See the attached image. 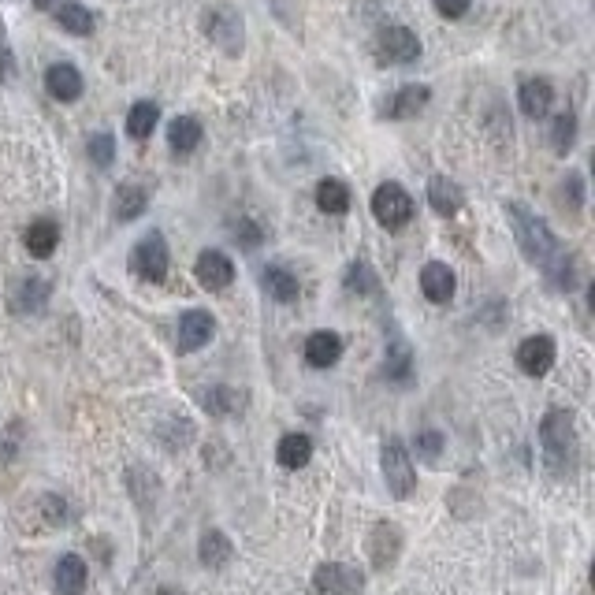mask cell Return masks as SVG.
I'll list each match as a JSON object with an SVG mask.
<instances>
[{
  "label": "cell",
  "mask_w": 595,
  "mask_h": 595,
  "mask_svg": "<svg viewBox=\"0 0 595 595\" xmlns=\"http://www.w3.org/2000/svg\"><path fill=\"white\" fill-rule=\"evenodd\" d=\"M540 447L547 473L555 480H569L577 473V421L569 410H551L540 421Z\"/></svg>",
  "instance_id": "obj_1"
},
{
  "label": "cell",
  "mask_w": 595,
  "mask_h": 595,
  "mask_svg": "<svg viewBox=\"0 0 595 595\" xmlns=\"http://www.w3.org/2000/svg\"><path fill=\"white\" fill-rule=\"evenodd\" d=\"M517 105H521V112L532 119H543L547 112H551V105H555V86L547 79H525L521 82V90H517Z\"/></svg>",
  "instance_id": "obj_16"
},
{
  "label": "cell",
  "mask_w": 595,
  "mask_h": 595,
  "mask_svg": "<svg viewBox=\"0 0 595 595\" xmlns=\"http://www.w3.org/2000/svg\"><path fill=\"white\" fill-rule=\"evenodd\" d=\"M216 335V320L205 309H190L179 317V328H175V343H179V354H194L201 346L209 343Z\"/></svg>",
  "instance_id": "obj_10"
},
{
  "label": "cell",
  "mask_w": 595,
  "mask_h": 595,
  "mask_svg": "<svg viewBox=\"0 0 595 595\" xmlns=\"http://www.w3.org/2000/svg\"><path fill=\"white\" fill-rule=\"evenodd\" d=\"M168 265H172V253H168V242L160 231H149L134 242L131 250V268L138 279H146V283H164L168 276Z\"/></svg>",
  "instance_id": "obj_4"
},
{
  "label": "cell",
  "mask_w": 595,
  "mask_h": 595,
  "mask_svg": "<svg viewBox=\"0 0 595 595\" xmlns=\"http://www.w3.org/2000/svg\"><path fill=\"white\" fill-rule=\"evenodd\" d=\"M506 216H510V224H514V238L517 246H521V253H525V261L536 268H551L566 253V246L555 238V231L543 224L536 212H529L525 205H517V201H510L506 205Z\"/></svg>",
  "instance_id": "obj_2"
},
{
  "label": "cell",
  "mask_w": 595,
  "mask_h": 595,
  "mask_svg": "<svg viewBox=\"0 0 595 595\" xmlns=\"http://www.w3.org/2000/svg\"><path fill=\"white\" fill-rule=\"evenodd\" d=\"M246 391H238V387H209V391H201V406L209 410V417H235V413L246 410Z\"/></svg>",
  "instance_id": "obj_20"
},
{
  "label": "cell",
  "mask_w": 595,
  "mask_h": 595,
  "mask_svg": "<svg viewBox=\"0 0 595 595\" xmlns=\"http://www.w3.org/2000/svg\"><path fill=\"white\" fill-rule=\"evenodd\" d=\"M261 287H265L268 298H276V302H283V305L298 302V294H302L298 276L283 265H265V272H261Z\"/></svg>",
  "instance_id": "obj_19"
},
{
  "label": "cell",
  "mask_w": 595,
  "mask_h": 595,
  "mask_svg": "<svg viewBox=\"0 0 595 595\" xmlns=\"http://www.w3.org/2000/svg\"><path fill=\"white\" fill-rule=\"evenodd\" d=\"M313 588L320 595H357L365 588V573L357 566H346V562H324L313 573Z\"/></svg>",
  "instance_id": "obj_8"
},
{
  "label": "cell",
  "mask_w": 595,
  "mask_h": 595,
  "mask_svg": "<svg viewBox=\"0 0 595 595\" xmlns=\"http://www.w3.org/2000/svg\"><path fill=\"white\" fill-rule=\"evenodd\" d=\"M339 357H343V335H335V331H313L305 339V361L313 369H331Z\"/></svg>",
  "instance_id": "obj_17"
},
{
  "label": "cell",
  "mask_w": 595,
  "mask_h": 595,
  "mask_svg": "<svg viewBox=\"0 0 595 595\" xmlns=\"http://www.w3.org/2000/svg\"><path fill=\"white\" fill-rule=\"evenodd\" d=\"M45 298H49V283H45V279H30V283H23L19 309H23V313H38L41 305H45Z\"/></svg>",
  "instance_id": "obj_35"
},
{
  "label": "cell",
  "mask_w": 595,
  "mask_h": 595,
  "mask_svg": "<svg viewBox=\"0 0 595 595\" xmlns=\"http://www.w3.org/2000/svg\"><path fill=\"white\" fill-rule=\"evenodd\" d=\"M45 90H49V97H53V101H60V105H71V101H79V97H82L86 82H82L79 67H75V64H53L49 71H45Z\"/></svg>",
  "instance_id": "obj_13"
},
{
  "label": "cell",
  "mask_w": 595,
  "mask_h": 595,
  "mask_svg": "<svg viewBox=\"0 0 595 595\" xmlns=\"http://www.w3.org/2000/svg\"><path fill=\"white\" fill-rule=\"evenodd\" d=\"M428 205L439 212V216H454V212L465 205V190L454 179L447 175H436L432 183H428Z\"/></svg>",
  "instance_id": "obj_21"
},
{
  "label": "cell",
  "mask_w": 595,
  "mask_h": 595,
  "mask_svg": "<svg viewBox=\"0 0 595 595\" xmlns=\"http://www.w3.org/2000/svg\"><path fill=\"white\" fill-rule=\"evenodd\" d=\"M86 153H90V160L97 164V168H112V160H116V138H112L108 131L93 134Z\"/></svg>",
  "instance_id": "obj_34"
},
{
  "label": "cell",
  "mask_w": 595,
  "mask_h": 595,
  "mask_svg": "<svg viewBox=\"0 0 595 595\" xmlns=\"http://www.w3.org/2000/svg\"><path fill=\"white\" fill-rule=\"evenodd\" d=\"M584 205V183L581 175H569V209L577 212Z\"/></svg>",
  "instance_id": "obj_41"
},
{
  "label": "cell",
  "mask_w": 595,
  "mask_h": 595,
  "mask_svg": "<svg viewBox=\"0 0 595 595\" xmlns=\"http://www.w3.org/2000/svg\"><path fill=\"white\" fill-rule=\"evenodd\" d=\"M56 0H34V8H53Z\"/></svg>",
  "instance_id": "obj_42"
},
{
  "label": "cell",
  "mask_w": 595,
  "mask_h": 595,
  "mask_svg": "<svg viewBox=\"0 0 595 595\" xmlns=\"http://www.w3.org/2000/svg\"><path fill=\"white\" fill-rule=\"evenodd\" d=\"M454 287H458V279H454V272H450L443 261H428V265L421 268V291L428 302L447 305L450 298H454Z\"/></svg>",
  "instance_id": "obj_15"
},
{
  "label": "cell",
  "mask_w": 595,
  "mask_h": 595,
  "mask_svg": "<svg viewBox=\"0 0 595 595\" xmlns=\"http://www.w3.org/2000/svg\"><path fill=\"white\" fill-rule=\"evenodd\" d=\"M194 276L205 291H227L231 283H235V265H231V257L220 250H205L198 257V265H194Z\"/></svg>",
  "instance_id": "obj_12"
},
{
  "label": "cell",
  "mask_w": 595,
  "mask_h": 595,
  "mask_svg": "<svg viewBox=\"0 0 595 595\" xmlns=\"http://www.w3.org/2000/svg\"><path fill=\"white\" fill-rule=\"evenodd\" d=\"M317 205L320 212H328V216H343V212L350 209V190H346V183H339V179H320Z\"/></svg>",
  "instance_id": "obj_28"
},
{
  "label": "cell",
  "mask_w": 595,
  "mask_h": 595,
  "mask_svg": "<svg viewBox=\"0 0 595 595\" xmlns=\"http://www.w3.org/2000/svg\"><path fill=\"white\" fill-rule=\"evenodd\" d=\"M198 558H201V566H209V569H224L231 558H235V543L227 540L224 532L220 529H209L205 536L198 540Z\"/></svg>",
  "instance_id": "obj_22"
},
{
  "label": "cell",
  "mask_w": 595,
  "mask_h": 595,
  "mask_svg": "<svg viewBox=\"0 0 595 595\" xmlns=\"http://www.w3.org/2000/svg\"><path fill=\"white\" fill-rule=\"evenodd\" d=\"M23 447V421H8V428L0 432V462H15Z\"/></svg>",
  "instance_id": "obj_36"
},
{
  "label": "cell",
  "mask_w": 595,
  "mask_h": 595,
  "mask_svg": "<svg viewBox=\"0 0 595 595\" xmlns=\"http://www.w3.org/2000/svg\"><path fill=\"white\" fill-rule=\"evenodd\" d=\"M41 514H45V521H49V525H67V521H71V510H67V499H60V495H45V499H41Z\"/></svg>",
  "instance_id": "obj_37"
},
{
  "label": "cell",
  "mask_w": 595,
  "mask_h": 595,
  "mask_svg": "<svg viewBox=\"0 0 595 595\" xmlns=\"http://www.w3.org/2000/svg\"><path fill=\"white\" fill-rule=\"evenodd\" d=\"M384 376H387V380H395V384H406V380L413 376V354H410V346L402 343V339H395V343L387 346Z\"/></svg>",
  "instance_id": "obj_29"
},
{
  "label": "cell",
  "mask_w": 595,
  "mask_h": 595,
  "mask_svg": "<svg viewBox=\"0 0 595 595\" xmlns=\"http://www.w3.org/2000/svg\"><path fill=\"white\" fill-rule=\"evenodd\" d=\"M146 205H149V194L142 190V186H138V183H123L116 190V201H112V216L127 224V220H138V216L146 212Z\"/></svg>",
  "instance_id": "obj_24"
},
{
  "label": "cell",
  "mask_w": 595,
  "mask_h": 595,
  "mask_svg": "<svg viewBox=\"0 0 595 595\" xmlns=\"http://www.w3.org/2000/svg\"><path fill=\"white\" fill-rule=\"evenodd\" d=\"M276 458L283 469H302V465H309V458H313V439L302 436V432L283 436L276 447Z\"/></svg>",
  "instance_id": "obj_25"
},
{
  "label": "cell",
  "mask_w": 595,
  "mask_h": 595,
  "mask_svg": "<svg viewBox=\"0 0 595 595\" xmlns=\"http://www.w3.org/2000/svg\"><path fill=\"white\" fill-rule=\"evenodd\" d=\"M428 101H432V90L413 82V86H402L398 93H391V97H387L384 108H380V116H384V119H410V116H417V112H421Z\"/></svg>",
  "instance_id": "obj_14"
},
{
  "label": "cell",
  "mask_w": 595,
  "mask_h": 595,
  "mask_svg": "<svg viewBox=\"0 0 595 595\" xmlns=\"http://www.w3.org/2000/svg\"><path fill=\"white\" fill-rule=\"evenodd\" d=\"M573 142H577V116H573V112H562V116H555V123H551V149H555L558 157H566L569 149H573Z\"/></svg>",
  "instance_id": "obj_32"
},
{
  "label": "cell",
  "mask_w": 595,
  "mask_h": 595,
  "mask_svg": "<svg viewBox=\"0 0 595 595\" xmlns=\"http://www.w3.org/2000/svg\"><path fill=\"white\" fill-rule=\"evenodd\" d=\"M205 23V34H209V41L216 45V49H224L227 56H238L242 53V45H246V27H242V15L235 12V8H209V12L201 15Z\"/></svg>",
  "instance_id": "obj_5"
},
{
  "label": "cell",
  "mask_w": 595,
  "mask_h": 595,
  "mask_svg": "<svg viewBox=\"0 0 595 595\" xmlns=\"http://www.w3.org/2000/svg\"><path fill=\"white\" fill-rule=\"evenodd\" d=\"M402 529H398L395 521H376L369 532V562L372 569H380V573H387V569H395V562L402 558Z\"/></svg>",
  "instance_id": "obj_9"
},
{
  "label": "cell",
  "mask_w": 595,
  "mask_h": 595,
  "mask_svg": "<svg viewBox=\"0 0 595 595\" xmlns=\"http://www.w3.org/2000/svg\"><path fill=\"white\" fill-rule=\"evenodd\" d=\"M23 242H27L30 257H53V250L60 246V227H56L53 220H34V224L27 227Z\"/></svg>",
  "instance_id": "obj_27"
},
{
  "label": "cell",
  "mask_w": 595,
  "mask_h": 595,
  "mask_svg": "<svg viewBox=\"0 0 595 595\" xmlns=\"http://www.w3.org/2000/svg\"><path fill=\"white\" fill-rule=\"evenodd\" d=\"M443 432H436V428H424V432H417V439H413V447H417V458L428 465L439 462V454H443Z\"/></svg>",
  "instance_id": "obj_33"
},
{
  "label": "cell",
  "mask_w": 595,
  "mask_h": 595,
  "mask_svg": "<svg viewBox=\"0 0 595 595\" xmlns=\"http://www.w3.org/2000/svg\"><path fill=\"white\" fill-rule=\"evenodd\" d=\"M555 339L551 335H529L525 343L517 346V369L525 376H547L555 365Z\"/></svg>",
  "instance_id": "obj_11"
},
{
  "label": "cell",
  "mask_w": 595,
  "mask_h": 595,
  "mask_svg": "<svg viewBox=\"0 0 595 595\" xmlns=\"http://www.w3.org/2000/svg\"><path fill=\"white\" fill-rule=\"evenodd\" d=\"M157 119H160V108H157V101H138V105L127 112V134L131 138H149L153 134V127H157Z\"/></svg>",
  "instance_id": "obj_30"
},
{
  "label": "cell",
  "mask_w": 595,
  "mask_h": 595,
  "mask_svg": "<svg viewBox=\"0 0 595 595\" xmlns=\"http://www.w3.org/2000/svg\"><path fill=\"white\" fill-rule=\"evenodd\" d=\"M86 581H90V569L79 555H64L53 569V584L60 595H82L86 592Z\"/></svg>",
  "instance_id": "obj_18"
},
{
  "label": "cell",
  "mask_w": 595,
  "mask_h": 595,
  "mask_svg": "<svg viewBox=\"0 0 595 595\" xmlns=\"http://www.w3.org/2000/svg\"><path fill=\"white\" fill-rule=\"evenodd\" d=\"M376 287H380V279H376L372 265L365 261V257H357L354 265L346 268V291L350 294H376Z\"/></svg>",
  "instance_id": "obj_31"
},
{
  "label": "cell",
  "mask_w": 595,
  "mask_h": 595,
  "mask_svg": "<svg viewBox=\"0 0 595 595\" xmlns=\"http://www.w3.org/2000/svg\"><path fill=\"white\" fill-rule=\"evenodd\" d=\"M201 138H205V131H201V123L194 116H179L172 119V127H168V146H172V153H194V149L201 146Z\"/></svg>",
  "instance_id": "obj_26"
},
{
  "label": "cell",
  "mask_w": 595,
  "mask_h": 595,
  "mask_svg": "<svg viewBox=\"0 0 595 595\" xmlns=\"http://www.w3.org/2000/svg\"><path fill=\"white\" fill-rule=\"evenodd\" d=\"M53 19H56V27L67 30V34H75V38H90L93 27H97L90 8H82V4H75V0L60 4V8L53 12Z\"/></svg>",
  "instance_id": "obj_23"
},
{
  "label": "cell",
  "mask_w": 595,
  "mask_h": 595,
  "mask_svg": "<svg viewBox=\"0 0 595 595\" xmlns=\"http://www.w3.org/2000/svg\"><path fill=\"white\" fill-rule=\"evenodd\" d=\"M469 8H473V0H436V12L443 19H462Z\"/></svg>",
  "instance_id": "obj_39"
},
{
  "label": "cell",
  "mask_w": 595,
  "mask_h": 595,
  "mask_svg": "<svg viewBox=\"0 0 595 595\" xmlns=\"http://www.w3.org/2000/svg\"><path fill=\"white\" fill-rule=\"evenodd\" d=\"M421 56V38L410 27H387L376 41V60L384 67H406Z\"/></svg>",
  "instance_id": "obj_7"
},
{
  "label": "cell",
  "mask_w": 595,
  "mask_h": 595,
  "mask_svg": "<svg viewBox=\"0 0 595 595\" xmlns=\"http://www.w3.org/2000/svg\"><path fill=\"white\" fill-rule=\"evenodd\" d=\"M380 469H384V484L395 499H410L417 491V469L410 462V450L398 436L384 439V450H380Z\"/></svg>",
  "instance_id": "obj_3"
},
{
  "label": "cell",
  "mask_w": 595,
  "mask_h": 595,
  "mask_svg": "<svg viewBox=\"0 0 595 595\" xmlns=\"http://www.w3.org/2000/svg\"><path fill=\"white\" fill-rule=\"evenodd\" d=\"M15 79V53L8 45V30L0 23V82H12Z\"/></svg>",
  "instance_id": "obj_38"
},
{
  "label": "cell",
  "mask_w": 595,
  "mask_h": 595,
  "mask_svg": "<svg viewBox=\"0 0 595 595\" xmlns=\"http://www.w3.org/2000/svg\"><path fill=\"white\" fill-rule=\"evenodd\" d=\"M372 216L387 227V231H398L413 220V198L406 194V186L398 183H380L376 194H372Z\"/></svg>",
  "instance_id": "obj_6"
},
{
  "label": "cell",
  "mask_w": 595,
  "mask_h": 595,
  "mask_svg": "<svg viewBox=\"0 0 595 595\" xmlns=\"http://www.w3.org/2000/svg\"><path fill=\"white\" fill-rule=\"evenodd\" d=\"M235 242L238 246H257V242H261V227L253 224V220H242V224L235 227Z\"/></svg>",
  "instance_id": "obj_40"
}]
</instances>
